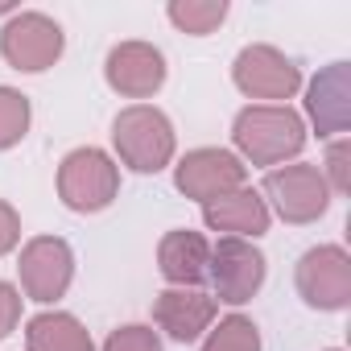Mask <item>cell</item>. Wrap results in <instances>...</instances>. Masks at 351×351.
Listing matches in <instances>:
<instances>
[{
    "label": "cell",
    "instance_id": "obj_1",
    "mask_svg": "<svg viewBox=\"0 0 351 351\" xmlns=\"http://www.w3.org/2000/svg\"><path fill=\"white\" fill-rule=\"evenodd\" d=\"M232 141L252 165H277L302 153L306 124L289 104H252L236 116Z\"/></svg>",
    "mask_w": 351,
    "mask_h": 351
},
{
    "label": "cell",
    "instance_id": "obj_2",
    "mask_svg": "<svg viewBox=\"0 0 351 351\" xmlns=\"http://www.w3.org/2000/svg\"><path fill=\"white\" fill-rule=\"evenodd\" d=\"M112 145H116L120 161L132 165L136 173H157L173 161V124L161 108L132 104L116 116Z\"/></svg>",
    "mask_w": 351,
    "mask_h": 351
},
{
    "label": "cell",
    "instance_id": "obj_3",
    "mask_svg": "<svg viewBox=\"0 0 351 351\" xmlns=\"http://www.w3.org/2000/svg\"><path fill=\"white\" fill-rule=\"evenodd\" d=\"M120 195V165L104 149H75L58 165V199L71 211H104Z\"/></svg>",
    "mask_w": 351,
    "mask_h": 351
},
{
    "label": "cell",
    "instance_id": "obj_4",
    "mask_svg": "<svg viewBox=\"0 0 351 351\" xmlns=\"http://www.w3.org/2000/svg\"><path fill=\"white\" fill-rule=\"evenodd\" d=\"M62 25L46 13H13V21L0 29V54L13 71L38 75L62 58Z\"/></svg>",
    "mask_w": 351,
    "mask_h": 351
},
{
    "label": "cell",
    "instance_id": "obj_5",
    "mask_svg": "<svg viewBox=\"0 0 351 351\" xmlns=\"http://www.w3.org/2000/svg\"><path fill=\"white\" fill-rule=\"evenodd\" d=\"M265 195L285 223H314L330 207V186L314 165H281L265 173Z\"/></svg>",
    "mask_w": 351,
    "mask_h": 351
},
{
    "label": "cell",
    "instance_id": "obj_6",
    "mask_svg": "<svg viewBox=\"0 0 351 351\" xmlns=\"http://www.w3.org/2000/svg\"><path fill=\"white\" fill-rule=\"evenodd\" d=\"M298 293L314 310H343L351 302V256L339 244H318L298 261Z\"/></svg>",
    "mask_w": 351,
    "mask_h": 351
},
{
    "label": "cell",
    "instance_id": "obj_7",
    "mask_svg": "<svg viewBox=\"0 0 351 351\" xmlns=\"http://www.w3.org/2000/svg\"><path fill=\"white\" fill-rule=\"evenodd\" d=\"M17 273H21L25 298H34V302H58V298L71 289L75 252H71V244L58 240V236H38V240H29V244L21 248Z\"/></svg>",
    "mask_w": 351,
    "mask_h": 351
},
{
    "label": "cell",
    "instance_id": "obj_8",
    "mask_svg": "<svg viewBox=\"0 0 351 351\" xmlns=\"http://www.w3.org/2000/svg\"><path fill=\"white\" fill-rule=\"evenodd\" d=\"M244 178H248V165L228 149H195L173 169V186L186 199H199V203H211L219 195L240 191Z\"/></svg>",
    "mask_w": 351,
    "mask_h": 351
},
{
    "label": "cell",
    "instance_id": "obj_9",
    "mask_svg": "<svg viewBox=\"0 0 351 351\" xmlns=\"http://www.w3.org/2000/svg\"><path fill=\"white\" fill-rule=\"evenodd\" d=\"M236 87L248 99H289L302 87V71L277 46H244L232 66Z\"/></svg>",
    "mask_w": 351,
    "mask_h": 351
},
{
    "label": "cell",
    "instance_id": "obj_10",
    "mask_svg": "<svg viewBox=\"0 0 351 351\" xmlns=\"http://www.w3.org/2000/svg\"><path fill=\"white\" fill-rule=\"evenodd\" d=\"M207 281L215 285L219 302H228V306L248 302V298L265 285V256H261V248H256V244H248V240L223 236V240L211 248Z\"/></svg>",
    "mask_w": 351,
    "mask_h": 351
},
{
    "label": "cell",
    "instance_id": "obj_11",
    "mask_svg": "<svg viewBox=\"0 0 351 351\" xmlns=\"http://www.w3.org/2000/svg\"><path fill=\"white\" fill-rule=\"evenodd\" d=\"M104 75H108V87L120 91L124 99H149L165 83V58L149 42H120L108 54Z\"/></svg>",
    "mask_w": 351,
    "mask_h": 351
},
{
    "label": "cell",
    "instance_id": "obj_12",
    "mask_svg": "<svg viewBox=\"0 0 351 351\" xmlns=\"http://www.w3.org/2000/svg\"><path fill=\"white\" fill-rule=\"evenodd\" d=\"M306 112L318 128V136H343L351 120V66L330 62L326 71L314 75L306 91Z\"/></svg>",
    "mask_w": 351,
    "mask_h": 351
},
{
    "label": "cell",
    "instance_id": "obj_13",
    "mask_svg": "<svg viewBox=\"0 0 351 351\" xmlns=\"http://www.w3.org/2000/svg\"><path fill=\"white\" fill-rule=\"evenodd\" d=\"M153 322L178 343H195L203 330H211L215 322V298H207L203 289H165L153 302Z\"/></svg>",
    "mask_w": 351,
    "mask_h": 351
},
{
    "label": "cell",
    "instance_id": "obj_14",
    "mask_svg": "<svg viewBox=\"0 0 351 351\" xmlns=\"http://www.w3.org/2000/svg\"><path fill=\"white\" fill-rule=\"evenodd\" d=\"M157 265H161V277L178 289H199L207 281V269H211V244L203 232H165L161 236V248H157Z\"/></svg>",
    "mask_w": 351,
    "mask_h": 351
},
{
    "label": "cell",
    "instance_id": "obj_15",
    "mask_svg": "<svg viewBox=\"0 0 351 351\" xmlns=\"http://www.w3.org/2000/svg\"><path fill=\"white\" fill-rule=\"evenodd\" d=\"M203 219H207L211 232H228V236H236V240H248V236L256 240V236L269 232V207H265V199H261L256 191H248V186L203 203Z\"/></svg>",
    "mask_w": 351,
    "mask_h": 351
},
{
    "label": "cell",
    "instance_id": "obj_16",
    "mask_svg": "<svg viewBox=\"0 0 351 351\" xmlns=\"http://www.w3.org/2000/svg\"><path fill=\"white\" fill-rule=\"evenodd\" d=\"M25 347L29 351H95L87 326L75 314H62V310H46V314L29 318Z\"/></svg>",
    "mask_w": 351,
    "mask_h": 351
},
{
    "label": "cell",
    "instance_id": "obj_17",
    "mask_svg": "<svg viewBox=\"0 0 351 351\" xmlns=\"http://www.w3.org/2000/svg\"><path fill=\"white\" fill-rule=\"evenodd\" d=\"M165 13H169V21L178 25L182 34H191V38H207V34H215V29L223 25L228 5H223V0H173Z\"/></svg>",
    "mask_w": 351,
    "mask_h": 351
},
{
    "label": "cell",
    "instance_id": "obj_18",
    "mask_svg": "<svg viewBox=\"0 0 351 351\" xmlns=\"http://www.w3.org/2000/svg\"><path fill=\"white\" fill-rule=\"evenodd\" d=\"M203 351H261V330L244 314H228L219 326H211Z\"/></svg>",
    "mask_w": 351,
    "mask_h": 351
},
{
    "label": "cell",
    "instance_id": "obj_19",
    "mask_svg": "<svg viewBox=\"0 0 351 351\" xmlns=\"http://www.w3.org/2000/svg\"><path fill=\"white\" fill-rule=\"evenodd\" d=\"M29 132V99L17 87H0V149H13Z\"/></svg>",
    "mask_w": 351,
    "mask_h": 351
},
{
    "label": "cell",
    "instance_id": "obj_20",
    "mask_svg": "<svg viewBox=\"0 0 351 351\" xmlns=\"http://www.w3.org/2000/svg\"><path fill=\"white\" fill-rule=\"evenodd\" d=\"M104 351H161V339H157V330L153 326H120V330H112L108 335V343H104Z\"/></svg>",
    "mask_w": 351,
    "mask_h": 351
},
{
    "label": "cell",
    "instance_id": "obj_21",
    "mask_svg": "<svg viewBox=\"0 0 351 351\" xmlns=\"http://www.w3.org/2000/svg\"><path fill=\"white\" fill-rule=\"evenodd\" d=\"M347 136H335L330 141V149H326V186L335 191V195H347V186H351V178H347Z\"/></svg>",
    "mask_w": 351,
    "mask_h": 351
},
{
    "label": "cell",
    "instance_id": "obj_22",
    "mask_svg": "<svg viewBox=\"0 0 351 351\" xmlns=\"http://www.w3.org/2000/svg\"><path fill=\"white\" fill-rule=\"evenodd\" d=\"M17 322H21V293L9 281H0V339H5Z\"/></svg>",
    "mask_w": 351,
    "mask_h": 351
},
{
    "label": "cell",
    "instance_id": "obj_23",
    "mask_svg": "<svg viewBox=\"0 0 351 351\" xmlns=\"http://www.w3.org/2000/svg\"><path fill=\"white\" fill-rule=\"evenodd\" d=\"M17 240H21V215H17L9 203H0V256L13 252Z\"/></svg>",
    "mask_w": 351,
    "mask_h": 351
},
{
    "label": "cell",
    "instance_id": "obj_24",
    "mask_svg": "<svg viewBox=\"0 0 351 351\" xmlns=\"http://www.w3.org/2000/svg\"><path fill=\"white\" fill-rule=\"evenodd\" d=\"M330 351H339V347H330Z\"/></svg>",
    "mask_w": 351,
    "mask_h": 351
}]
</instances>
